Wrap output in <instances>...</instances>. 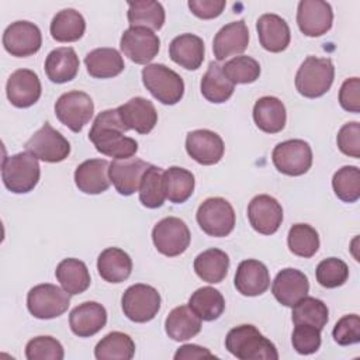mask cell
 Masks as SVG:
<instances>
[{"label": "cell", "instance_id": "1", "mask_svg": "<svg viewBox=\"0 0 360 360\" xmlns=\"http://www.w3.org/2000/svg\"><path fill=\"white\" fill-rule=\"evenodd\" d=\"M129 131L122 122L117 108L101 111L91 125L89 139L96 146L97 152L114 158L128 159L138 150V142L124 134Z\"/></svg>", "mask_w": 360, "mask_h": 360}, {"label": "cell", "instance_id": "2", "mask_svg": "<svg viewBox=\"0 0 360 360\" xmlns=\"http://www.w3.org/2000/svg\"><path fill=\"white\" fill-rule=\"evenodd\" d=\"M226 350L239 360H277L278 353L273 342L263 336L253 325L232 328L225 338Z\"/></svg>", "mask_w": 360, "mask_h": 360}, {"label": "cell", "instance_id": "3", "mask_svg": "<svg viewBox=\"0 0 360 360\" xmlns=\"http://www.w3.org/2000/svg\"><path fill=\"white\" fill-rule=\"evenodd\" d=\"M335 79V66L329 58L307 56L295 75V89L307 98L323 96Z\"/></svg>", "mask_w": 360, "mask_h": 360}, {"label": "cell", "instance_id": "4", "mask_svg": "<svg viewBox=\"0 0 360 360\" xmlns=\"http://www.w3.org/2000/svg\"><path fill=\"white\" fill-rule=\"evenodd\" d=\"M41 176L38 159L30 152H20L3 159L1 179L7 190L25 194L34 190Z\"/></svg>", "mask_w": 360, "mask_h": 360}, {"label": "cell", "instance_id": "5", "mask_svg": "<svg viewBox=\"0 0 360 360\" xmlns=\"http://www.w3.org/2000/svg\"><path fill=\"white\" fill-rule=\"evenodd\" d=\"M142 83L162 104H177L184 94V82L179 73L163 63H150L142 69Z\"/></svg>", "mask_w": 360, "mask_h": 360}, {"label": "cell", "instance_id": "6", "mask_svg": "<svg viewBox=\"0 0 360 360\" xmlns=\"http://www.w3.org/2000/svg\"><path fill=\"white\" fill-rule=\"evenodd\" d=\"M69 305L70 294L55 284H38L27 294V308L38 319L58 318L68 311Z\"/></svg>", "mask_w": 360, "mask_h": 360}, {"label": "cell", "instance_id": "7", "mask_svg": "<svg viewBox=\"0 0 360 360\" xmlns=\"http://www.w3.org/2000/svg\"><path fill=\"white\" fill-rule=\"evenodd\" d=\"M197 222L210 236H228L235 228V211L231 202L222 197L204 200L197 210Z\"/></svg>", "mask_w": 360, "mask_h": 360}, {"label": "cell", "instance_id": "8", "mask_svg": "<svg viewBox=\"0 0 360 360\" xmlns=\"http://www.w3.org/2000/svg\"><path fill=\"white\" fill-rule=\"evenodd\" d=\"M160 294L148 284H134L125 290L121 298L124 315L138 323L152 321L160 309Z\"/></svg>", "mask_w": 360, "mask_h": 360}, {"label": "cell", "instance_id": "9", "mask_svg": "<svg viewBox=\"0 0 360 360\" xmlns=\"http://www.w3.org/2000/svg\"><path fill=\"white\" fill-rule=\"evenodd\" d=\"M94 103L91 97L79 90L63 93L55 103L56 118L73 132H80L91 120Z\"/></svg>", "mask_w": 360, "mask_h": 360}, {"label": "cell", "instance_id": "10", "mask_svg": "<svg viewBox=\"0 0 360 360\" xmlns=\"http://www.w3.org/2000/svg\"><path fill=\"white\" fill-rule=\"evenodd\" d=\"M271 160L280 173L301 176L312 166V149L302 139H288L274 146Z\"/></svg>", "mask_w": 360, "mask_h": 360}, {"label": "cell", "instance_id": "11", "mask_svg": "<svg viewBox=\"0 0 360 360\" xmlns=\"http://www.w3.org/2000/svg\"><path fill=\"white\" fill-rule=\"evenodd\" d=\"M190 229L186 222L176 217L160 219L152 229V240L159 253L174 257L184 253L190 245Z\"/></svg>", "mask_w": 360, "mask_h": 360}, {"label": "cell", "instance_id": "12", "mask_svg": "<svg viewBox=\"0 0 360 360\" xmlns=\"http://www.w3.org/2000/svg\"><path fill=\"white\" fill-rule=\"evenodd\" d=\"M25 149L39 160L48 163H58L69 156L70 143L49 122H45L25 142Z\"/></svg>", "mask_w": 360, "mask_h": 360}, {"label": "cell", "instance_id": "13", "mask_svg": "<svg viewBox=\"0 0 360 360\" xmlns=\"http://www.w3.org/2000/svg\"><path fill=\"white\" fill-rule=\"evenodd\" d=\"M120 46L129 60L138 65H146L158 55L160 39L149 28L129 27L121 35Z\"/></svg>", "mask_w": 360, "mask_h": 360}, {"label": "cell", "instance_id": "14", "mask_svg": "<svg viewBox=\"0 0 360 360\" xmlns=\"http://www.w3.org/2000/svg\"><path fill=\"white\" fill-rule=\"evenodd\" d=\"M4 49L17 58H25L37 53L42 45L41 30L30 21L11 22L3 34Z\"/></svg>", "mask_w": 360, "mask_h": 360}, {"label": "cell", "instance_id": "15", "mask_svg": "<svg viewBox=\"0 0 360 360\" xmlns=\"http://www.w3.org/2000/svg\"><path fill=\"white\" fill-rule=\"evenodd\" d=\"M333 11L323 0H301L297 8V24L307 37H321L332 28Z\"/></svg>", "mask_w": 360, "mask_h": 360}, {"label": "cell", "instance_id": "16", "mask_svg": "<svg viewBox=\"0 0 360 360\" xmlns=\"http://www.w3.org/2000/svg\"><path fill=\"white\" fill-rule=\"evenodd\" d=\"M248 218L256 232L273 235L283 222L281 204L269 194H259L248 205Z\"/></svg>", "mask_w": 360, "mask_h": 360}, {"label": "cell", "instance_id": "17", "mask_svg": "<svg viewBox=\"0 0 360 360\" xmlns=\"http://www.w3.org/2000/svg\"><path fill=\"white\" fill-rule=\"evenodd\" d=\"M42 93L38 75L30 69L14 70L6 84L8 101L17 108H28L34 105Z\"/></svg>", "mask_w": 360, "mask_h": 360}, {"label": "cell", "instance_id": "18", "mask_svg": "<svg viewBox=\"0 0 360 360\" xmlns=\"http://www.w3.org/2000/svg\"><path fill=\"white\" fill-rule=\"evenodd\" d=\"M186 150L191 159L204 166L218 163L224 156L222 138L210 129H194L186 136Z\"/></svg>", "mask_w": 360, "mask_h": 360}, {"label": "cell", "instance_id": "19", "mask_svg": "<svg viewBox=\"0 0 360 360\" xmlns=\"http://www.w3.org/2000/svg\"><path fill=\"white\" fill-rule=\"evenodd\" d=\"M150 165L142 159H114L108 167L110 181L121 195H132L139 190L143 173Z\"/></svg>", "mask_w": 360, "mask_h": 360}, {"label": "cell", "instance_id": "20", "mask_svg": "<svg viewBox=\"0 0 360 360\" xmlns=\"http://www.w3.org/2000/svg\"><path fill=\"white\" fill-rule=\"evenodd\" d=\"M233 283L242 295L257 297L270 287V273L264 263L256 259H248L239 263Z\"/></svg>", "mask_w": 360, "mask_h": 360}, {"label": "cell", "instance_id": "21", "mask_svg": "<svg viewBox=\"0 0 360 360\" xmlns=\"http://www.w3.org/2000/svg\"><path fill=\"white\" fill-rule=\"evenodd\" d=\"M309 291L308 277L297 269H283L277 273L271 292L274 298L284 307H292L301 298H304Z\"/></svg>", "mask_w": 360, "mask_h": 360}, {"label": "cell", "instance_id": "22", "mask_svg": "<svg viewBox=\"0 0 360 360\" xmlns=\"http://www.w3.org/2000/svg\"><path fill=\"white\" fill-rule=\"evenodd\" d=\"M249 44V30L243 20L224 25L214 37L212 51L217 60L245 52Z\"/></svg>", "mask_w": 360, "mask_h": 360}, {"label": "cell", "instance_id": "23", "mask_svg": "<svg viewBox=\"0 0 360 360\" xmlns=\"http://www.w3.org/2000/svg\"><path fill=\"white\" fill-rule=\"evenodd\" d=\"M107 323L105 308L96 301H86L70 311L69 325L79 338H90L100 332Z\"/></svg>", "mask_w": 360, "mask_h": 360}, {"label": "cell", "instance_id": "24", "mask_svg": "<svg viewBox=\"0 0 360 360\" xmlns=\"http://www.w3.org/2000/svg\"><path fill=\"white\" fill-rule=\"evenodd\" d=\"M117 110L125 127L138 134H149L158 124V111L148 98L132 97Z\"/></svg>", "mask_w": 360, "mask_h": 360}, {"label": "cell", "instance_id": "25", "mask_svg": "<svg viewBox=\"0 0 360 360\" xmlns=\"http://www.w3.org/2000/svg\"><path fill=\"white\" fill-rule=\"evenodd\" d=\"M256 30L260 45L269 52H281L287 49L291 39L290 27L284 18L277 14L267 13L257 18Z\"/></svg>", "mask_w": 360, "mask_h": 360}, {"label": "cell", "instance_id": "26", "mask_svg": "<svg viewBox=\"0 0 360 360\" xmlns=\"http://www.w3.org/2000/svg\"><path fill=\"white\" fill-rule=\"evenodd\" d=\"M110 163L105 159H89L75 170L76 187L84 194H101L110 187Z\"/></svg>", "mask_w": 360, "mask_h": 360}, {"label": "cell", "instance_id": "27", "mask_svg": "<svg viewBox=\"0 0 360 360\" xmlns=\"http://www.w3.org/2000/svg\"><path fill=\"white\" fill-rule=\"evenodd\" d=\"M169 56L179 66L187 70H195L201 66L205 56L204 42L194 34L177 35L169 45Z\"/></svg>", "mask_w": 360, "mask_h": 360}, {"label": "cell", "instance_id": "28", "mask_svg": "<svg viewBox=\"0 0 360 360\" xmlns=\"http://www.w3.org/2000/svg\"><path fill=\"white\" fill-rule=\"evenodd\" d=\"M253 120L266 134H277L284 129L287 111L283 101L274 96L260 97L253 107Z\"/></svg>", "mask_w": 360, "mask_h": 360}, {"label": "cell", "instance_id": "29", "mask_svg": "<svg viewBox=\"0 0 360 360\" xmlns=\"http://www.w3.org/2000/svg\"><path fill=\"white\" fill-rule=\"evenodd\" d=\"M79 58L73 48L60 46L51 51L45 59V73L52 83H66L76 77L79 72Z\"/></svg>", "mask_w": 360, "mask_h": 360}, {"label": "cell", "instance_id": "30", "mask_svg": "<svg viewBox=\"0 0 360 360\" xmlns=\"http://www.w3.org/2000/svg\"><path fill=\"white\" fill-rule=\"evenodd\" d=\"M97 270L107 283H122L132 271V259L120 248L104 249L97 259Z\"/></svg>", "mask_w": 360, "mask_h": 360}, {"label": "cell", "instance_id": "31", "mask_svg": "<svg viewBox=\"0 0 360 360\" xmlns=\"http://www.w3.org/2000/svg\"><path fill=\"white\" fill-rule=\"evenodd\" d=\"M87 73L96 79H110L118 76L125 65L121 53L114 48H97L84 58Z\"/></svg>", "mask_w": 360, "mask_h": 360}, {"label": "cell", "instance_id": "32", "mask_svg": "<svg viewBox=\"0 0 360 360\" xmlns=\"http://www.w3.org/2000/svg\"><path fill=\"white\" fill-rule=\"evenodd\" d=\"M165 330L170 339L184 342L200 333L201 319L188 305H180L173 308L166 316Z\"/></svg>", "mask_w": 360, "mask_h": 360}, {"label": "cell", "instance_id": "33", "mask_svg": "<svg viewBox=\"0 0 360 360\" xmlns=\"http://www.w3.org/2000/svg\"><path fill=\"white\" fill-rule=\"evenodd\" d=\"M56 280L60 283L62 288L70 295H77L84 292L91 283L90 273L84 262L69 257L63 259L55 270Z\"/></svg>", "mask_w": 360, "mask_h": 360}, {"label": "cell", "instance_id": "34", "mask_svg": "<svg viewBox=\"0 0 360 360\" xmlns=\"http://www.w3.org/2000/svg\"><path fill=\"white\" fill-rule=\"evenodd\" d=\"M229 269V257L228 255L217 248L207 249L201 252L194 259V271L195 274L210 284L221 283Z\"/></svg>", "mask_w": 360, "mask_h": 360}, {"label": "cell", "instance_id": "35", "mask_svg": "<svg viewBox=\"0 0 360 360\" xmlns=\"http://www.w3.org/2000/svg\"><path fill=\"white\" fill-rule=\"evenodd\" d=\"M49 31L52 38L58 42H75L83 37L86 21L75 8H63L52 18Z\"/></svg>", "mask_w": 360, "mask_h": 360}, {"label": "cell", "instance_id": "36", "mask_svg": "<svg viewBox=\"0 0 360 360\" xmlns=\"http://www.w3.org/2000/svg\"><path fill=\"white\" fill-rule=\"evenodd\" d=\"M201 94L214 104L225 103L231 98L235 90V84L226 79L222 72V66L218 62H210L207 72L200 83Z\"/></svg>", "mask_w": 360, "mask_h": 360}, {"label": "cell", "instance_id": "37", "mask_svg": "<svg viewBox=\"0 0 360 360\" xmlns=\"http://www.w3.org/2000/svg\"><path fill=\"white\" fill-rule=\"evenodd\" d=\"M194 174L179 166H172L163 172V187L166 198L173 204L187 201L194 191Z\"/></svg>", "mask_w": 360, "mask_h": 360}, {"label": "cell", "instance_id": "38", "mask_svg": "<svg viewBox=\"0 0 360 360\" xmlns=\"http://www.w3.org/2000/svg\"><path fill=\"white\" fill-rule=\"evenodd\" d=\"M165 8L155 0H136L128 3V22L131 27H145L158 31L165 24Z\"/></svg>", "mask_w": 360, "mask_h": 360}, {"label": "cell", "instance_id": "39", "mask_svg": "<svg viewBox=\"0 0 360 360\" xmlns=\"http://www.w3.org/2000/svg\"><path fill=\"white\" fill-rule=\"evenodd\" d=\"M188 307L201 321H215L225 311V300L222 294L212 287H201L188 298Z\"/></svg>", "mask_w": 360, "mask_h": 360}, {"label": "cell", "instance_id": "40", "mask_svg": "<svg viewBox=\"0 0 360 360\" xmlns=\"http://www.w3.org/2000/svg\"><path fill=\"white\" fill-rule=\"evenodd\" d=\"M135 354V343L124 332H110L94 347L98 360H131Z\"/></svg>", "mask_w": 360, "mask_h": 360}, {"label": "cell", "instance_id": "41", "mask_svg": "<svg viewBox=\"0 0 360 360\" xmlns=\"http://www.w3.org/2000/svg\"><path fill=\"white\" fill-rule=\"evenodd\" d=\"M294 325H311L318 329H323L329 319V309L322 300L305 295L292 307Z\"/></svg>", "mask_w": 360, "mask_h": 360}, {"label": "cell", "instance_id": "42", "mask_svg": "<svg viewBox=\"0 0 360 360\" xmlns=\"http://www.w3.org/2000/svg\"><path fill=\"white\" fill-rule=\"evenodd\" d=\"M138 191H139V201L143 207L146 208L162 207L166 200L162 167L150 165L142 176Z\"/></svg>", "mask_w": 360, "mask_h": 360}, {"label": "cell", "instance_id": "43", "mask_svg": "<svg viewBox=\"0 0 360 360\" xmlns=\"http://www.w3.org/2000/svg\"><path fill=\"white\" fill-rule=\"evenodd\" d=\"M287 243L295 256L308 259L319 249V235L308 224H295L288 231Z\"/></svg>", "mask_w": 360, "mask_h": 360}, {"label": "cell", "instance_id": "44", "mask_svg": "<svg viewBox=\"0 0 360 360\" xmlns=\"http://www.w3.org/2000/svg\"><path fill=\"white\" fill-rule=\"evenodd\" d=\"M336 197L345 202H356L360 198V170L357 166H343L332 177Z\"/></svg>", "mask_w": 360, "mask_h": 360}, {"label": "cell", "instance_id": "45", "mask_svg": "<svg viewBox=\"0 0 360 360\" xmlns=\"http://www.w3.org/2000/svg\"><path fill=\"white\" fill-rule=\"evenodd\" d=\"M222 72L228 80L233 84H248L253 83L260 76V65L256 59L240 55L229 59L222 66Z\"/></svg>", "mask_w": 360, "mask_h": 360}, {"label": "cell", "instance_id": "46", "mask_svg": "<svg viewBox=\"0 0 360 360\" xmlns=\"http://www.w3.org/2000/svg\"><path fill=\"white\" fill-rule=\"evenodd\" d=\"M316 281L325 288H336L343 285L349 278L347 264L338 257L323 259L316 266Z\"/></svg>", "mask_w": 360, "mask_h": 360}, {"label": "cell", "instance_id": "47", "mask_svg": "<svg viewBox=\"0 0 360 360\" xmlns=\"http://www.w3.org/2000/svg\"><path fill=\"white\" fill-rule=\"evenodd\" d=\"M63 356V346L52 336H37L25 346L28 360H62Z\"/></svg>", "mask_w": 360, "mask_h": 360}, {"label": "cell", "instance_id": "48", "mask_svg": "<svg viewBox=\"0 0 360 360\" xmlns=\"http://www.w3.org/2000/svg\"><path fill=\"white\" fill-rule=\"evenodd\" d=\"M291 342L297 353L312 354L321 347V329L304 323L295 325Z\"/></svg>", "mask_w": 360, "mask_h": 360}, {"label": "cell", "instance_id": "49", "mask_svg": "<svg viewBox=\"0 0 360 360\" xmlns=\"http://www.w3.org/2000/svg\"><path fill=\"white\" fill-rule=\"evenodd\" d=\"M332 336L335 342L340 346H349V345H356L360 342V318L356 314L345 315L342 316L333 330Z\"/></svg>", "mask_w": 360, "mask_h": 360}, {"label": "cell", "instance_id": "50", "mask_svg": "<svg viewBox=\"0 0 360 360\" xmlns=\"http://www.w3.org/2000/svg\"><path fill=\"white\" fill-rule=\"evenodd\" d=\"M338 148L346 156L359 159L360 158V124L352 121L345 124L336 136Z\"/></svg>", "mask_w": 360, "mask_h": 360}, {"label": "cell", "instance_id": "51", "mask_svg": "<svg viewBox=\"0 0 360 360\" xmlns=\"http://www.w3.org/2000/svg\"><path fill=\"white\" fill-rule=\"evenodd\" d=\"M339 103L349 112H360V79H346L339 90Z\"/></svg>", "mask_w": 360, "mask_h": 360}, {"label": "cell", "instance_id": "52", "mask_svg": "<svg viewBox=\"0 0 360 360\" xmlns=\"http://www.w3.org/2000/svg\"><path fill=\"white\" fill-rule=\"evenodd\" d=\"M226 6L225 0H190L188 8L190 11L202 20L217 18L222 14Z\"/></svg>", "mask_w": 360, "mask_h": 360}, {"label": "cell", "instance_id": "53", "mask_svg": "<svg viewBox=\"0 0 360 360\" xmlns=\"http://www.w3.org/2000/svg\"><path fill=\"white\" fill-rule=\"evenodd\" d=\"M204 357H214V354L198 345H183L174 353V360H188V359H204Z\"/></svg>", "mask_w": 360, "mask_h": 360}]
</instances>
